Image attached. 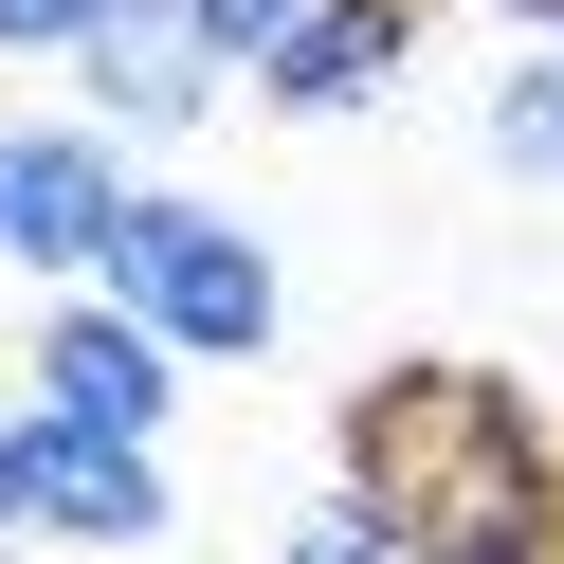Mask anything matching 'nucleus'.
<instances>
[{
    "label": "nucleus",
    "mask_w": 564,
    "mask_h": 564,
    "mask_svg": "<svg viewBox=\"0 0 564 564\" xmlns=\"http://www.w3.org/2000/svg\"><path fill=\"white\" fill-rule=\"evenodd\" d=\"M128 147L91 110H0V273H110V237H128Z\"/></svg>",
    "instance_id": "3"
},
{
    "label": "nucleus",
    "mask_w": 564,
    "mask_h": 564,
    "mask_svg": "<svg viewBox=\"0 0 564 564\" xmlns=\"http://www.w3.org/2000/svg\"><path fill=\"white\" fill-rule=\"evenodd\" d=\"M219 37H200V0H110V37L74 55V110L110 128V147H183V128H219Z\"/></svg>",
    "instance_id": "6"
},
{
    "label": "nucleus",
    "mask_w": 564,
    "mask_h": 564,
    "mask_svg": "<svg viewBox=\"0 0 564 564\" xmlns=\"http://www.w3.org/2000/svg\"><path fill=\"white\" fill-rule=\"evenodd\" d=\"M19 510H37V546H74V564H147L164 528H183V491H164L147 437H91V419L19 401Z\"/></svg>",
    "instance_id": "4"
},
{
    "label": "nucleus",
    "mask_w": 564,
    "mask_h": 564,
    "mask_svg": "<svg viewBox=\"0 0 564 564\" xmlns=\"http://www.w3.org/2000/svg\"><path fill=\"white\" fill-rule=\"evenodd\" d=\"M91 37H110V0H0V55H55V74H74Z\"/></svg>",
    "instance_id": "11"
},
{
    "label": "nucleus",
    "mask_w": 564,
    "mask_h": 564,
    "mask_svg": "<svg viewBox=\"0 0 564 564\" xmlns=\"http://www.w3.org/2000/svg\"><path fill=\"white\" fill-rule=\"evenodd\" d=\"M19 401L164 455V419H183V346H164V328H128L110 292H55V310H37V346H19Z\"/></svg>",
    "instance_id": "5"
},
{
    "label": "nucleus",
    "mask_w": 564,
    "mask_h": 564,
    "mask_svg": "<svg viewBox=\"0 0 564 564\" xmlns=\"http://www.w3.org/2000/svg\"><path fill=\"white\" fill-rule=\"evenodd\" d=\"M328 474L401 528V564H564V419L510 365H365Z\"/></svg>",
    "instance_id": "1"
},
{
    "label": "nucleus",
    "mask_w": 564,
    "mask_h": 564,
    "mask_svg": "<svg viewBox=\"0 0 564 564\" xmlns=\"http://www.w3.org/2000/svg\"><path fill=\"white\" fill-rule=\"evenodd\" d=\"M0 546H37V510H19V401H0Z\"/></svg>",
    "instance_id": "12"
},
{
    "label": "nucleus",
    "mask_w": 564,
    "mask_h": 564,
    "mask_svg": "<svg viewBox=\"0 0 564 564\" xmlns=\"http://www.w3.org/2000/svg\"><path fill=\"white\" fill-rule=\"evenodd\" d=\"M491 19H510V37H564V0H491Z\"/></svg>",
    "instance_id": "13"
},
{
    "label": "nucleus",
    "mask_w": 564,
    "mask_h": 564,
    "mask_svg": "<svg viewBox=\"0 0 564 564\" xmlns=\"http://www.w3.org/2000/svg\"><path fill=\"white\" fill-rule=\"evenodd\" d=\"M91 292H110L128 328H164L183 365H273V346H292V273H273V237L219 219V200H183V183L128 200V237H110Z\"/></svg>",
    "instance_id": "2"
},
{
    "label": "nucleus",
    "mask_w": 564,
    "mask_h": 564,
    "mask_svg": "<svg viewBox=\"0 0 564 564\" xmlns=\"http://www.w3.org/2000/svg\"><path fill=\"white\" fill-rule=\"evenodd\" d=\"M273 564H401V528H382L346 474H310L292 510H273Z\"/></svg>",
    "instance_id": "9"
},
{
    "label": "nucleus",
    "mask_w": 564,
    "mask_h": 564,
    "mask_svg": "<svg viewBox=\"0 0 564 564\" xmlns=\"http://www.w3.org/2000/svg\"><path fill=\"white\" fill-rule=\"evenodd\" d=\"M401 74H419V0H328L256 91H273L292 128H328V110H365V91H401Z\"/></svg>",
    "instance_id": "7"
},
{
    "label": "nucleus",
    "mask_w": 564,
    "mask_h": 564,
    "mask_svg": "<svg viewBox=\"0 0 564 564\" xmlns=\"http://www.w3.org/2000/svg\"><path fill=\"white\" fill-rule=\"evenodd\" d=\"M491 183H528V200H564V37H528L510 74H491Z\"/></svg>",
    "instance_id": "8"
},
{
    "label": "nucleus",
    "mask_w": 564,
    "mask_h": 564,
    "mask_svg": "<svg viewBox=\"0 0 564 564\" xmlns=\"http://www.w3.org/2000/svg\"><path fill=\"white\" fill-rule=\"evenodd\" d=\"M310 19H328V0H200V37H219V74H237V91H256L273 55L310 37Z\"/></svg>",
    "instance_id": "10"
}]
</instances>
